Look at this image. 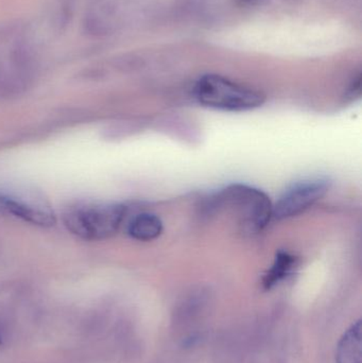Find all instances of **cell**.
<instances>
[{
    "label": "cell",
    "instance_id": "4",
    "mask_svg": "<svg viewBox=\"0 0 362 363\" xmlns=\"http://www.w3.org/2000/svg\"><path fill=\"white\" fill-rule=\"evenodd\" d=\"M127 213L121 204L78 205L64 213L68 230L85 240H102L114 236Z\"/></svg>",
    "mask_w": 362,
    "mask_h": 363
},
{
    "label": "cell",
    "instance_id": "10",
    "mask_svg": "<svg viewBox=\"0 0 362 363\" xmlns=\"http://www.w3.org/2000/svg\"><path fill=\"white\" fill-rule=\"evenodd\" d=\"M300 260L297 256L288 253V252L281 251L276 254V259L272 264L271 268L267 271L263 279V286L265 289L269 290L274 286L280 284L281 281L290 277L298 267Z\"/></svg>",
    "mask_w": 362,
    "mask_h": 363
},
{
    "label": "cell",
    "instance_id": "12",
    "mask_svg": "<svg viewBox=\"0 0 362 363\" xmlns=\"http://www.w3.org/2000/svg\"><path fill=\"white\" fill-rule=\"evenodd\" d=\"M361 74H359L357 78L355 79L354 82L351 85L350 89H349V96L350 97H356V96L361 95Z\"/></svg>",
    "mask_w": 362,
    "mask_h": 363
},
{
    "label": "cell",
    "instance_id": "5",
    "mask_svg": "<svg viewBox=\"0 0 362 363\" xmlns=\"http://www.w3.org/2000/svg\"><path fill=\"white\" fill-rule=\"evenodd\" d=\"M332 180L327 177L302 179L289 185L273 204V217L289 219L304 213L316 204L331 190Z\"/></svg>",
    "mask_w": 362,
    "mask_h": 363
},
{
    "label": "cell",
    "instance_id": "13",
    "mask_svg": "<svg viewBox=\"0 0 362 363\" xmlns=\"http://www.w3.org/2000/svg\"><path fill=\"white\" fill-rule=\"evenodd\" d=\"M2 345V337H1V334H0V345Z\"/></svg>",
    "mask_w": 362,
    "mask_h": 363
},
{
    "label": "cell",
    "instance_id": "8",
    "mask_svg": "<svg viewBox=\"0 0 362 363\" xmlns=\"http://www.w3.org/2000/svg\"><path fill=\"white\" fill-rule=\"evenodd\" d=\"M336 363H362L361 321L353 324L340 339Z\"/></svg>",
    "mask_w": 362,
    "mask_h": 363
},
{
    "label": "cell",
    "instance_id": "7",
    "mask_svg": "<svg viewBox=\"0 0 362 363\" xmlns=\"http://www.w3.org/2000/svg\"><path fill=\"white\" fill-rule=\"evenodd\" d=\"M163 230L161 218L151 213H138L128 224V234L138 241L155 240L161 236Z\"/></svg>",
    "mask_w": 362,
    "mask_h": 363
},
{
    "label": "cell",
    "instance_id": "2",
    "mask_svg": "<svg viewBox=\"0 0 362 363\" xmlns=\"http://www.w3.org/2000/svg\"><path fill=\"white\" fill-rule=\"evenodd\" d=\"M193 95L202 106L225 112H248L263 106L266 96L259 89L229 80L219 74L201 77Z\"/></svg>",
    "mask_w": 362,
    "mask_h": 363
},
{
    "label": "cell",
    "instance_id": "11",
    "mask_svg": "<svg viewBox=\"0 0 362 363\" xmlns=\"http://www.w3.org/2000/svg\"><path fill=\"white\" fill-rule=\"evenodd\" d=\"M78 0H53L51 6L50 23L53 30L61 34L67 31L74 21Z\"/></svg>",
    "mask_w": 362,
    "mask_h": 363
},
{
    "label": "cell",
    "instance_id": "9",
    "mask_svg": "<svg viewBox=\"0 0 362 363\" xmlns=\"http://www.w3.org/2000/svg\"><path fill=\"white\" fill-rule=\"evenodd\" d=\"M210 300V294L203 288L189 292L176 306L174 311L176 321L179 323H186L187 321L199 317L200 313L208 306Z\"/></svg>",
    "mask_w": 362,
    "mask_h": 363
},
{
    "label": "cell",
    "instance_id": "6",
    "mask_svg": "<svg viewBox=\"0 0 362 363\" xmlns=\"http://www.w3.org/2000/svg\"><path fill=\"white\" fill-rule=\"evenodd\" d=\"M0 213L43 228H48L55 223V216L50 209L43 205L26 202L23 199L2 191H0Z\"/></svg>",
    "mask_w": 362,
    "mask_h": 363
},
{
    "label": "cell",
    "instance_id": "3",
    "mask_svg": "<svg viewBox=\"0 0 362 363\" xmlns=\"http://www.w3.org/2000/svg\"><path fill=\"white\" fill-rule=\"evenodd\" d=\"M210 207H229L248 232L263 230L273 218V203L263 190L246 184H232L210 199Z\"/></svg>",
    "mask_w": 362,
    "mask_h": 363
},
{
    "label": "cell",
    "instance_id": "14",
    "mask_svg": "<svg viewBox=\"0 0 362 363\" xmlns=\"http://www.w3.org/2000/svg\"><path fill=\"white\" fill-rule=\"evenodd\" d=\"M244 1H252V0H244Z\"/></svg>",
    "mask_w": 362,
    "mask_h": 363
},
{
    "label": "cell",
    "instance_id": "1",
    "mask_svg": "<svg viewBox=\"0 0 362 363\" xmlns=\"http://www.w3.org/2000/svg\"><path fill=\"white\" fill-rule=\"evenodd\" d=\"M38 69V55L29 26L21 21L0 25V96L25 91Z\"/></svg>",
    "mask_w": 362,
    "mask_h": 363
}]
</instances>
